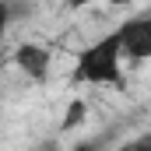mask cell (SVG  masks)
<instances>
[{"mask_svg":"<svg viewBox=\"0 0 151 151\" xmlns=\"http://www.w3.org/2000/svg\"><path fill=\"white\" fill-rule=\"evenodd\" d=\"M119 56H123V49H119V35H116V28H113L109 35L95 39L91 46L81 49L74 77H77V81H84V84L123 88V67H119Z\"/></svg>","mask_w":151,"mask_h":151,"instance_id":"obj_1","label":"cell"},{"mask_svg":"<svg viewBox=\"0 0 151 151\" xmlns=\"http://www.w3.org/2000/svg\"><path fill=\"white\" fill-rule=\"evenodd\" d=\"M116 35H119V49L130 56V60H144L151 56V18H127L119 28H116Z\"/></svg>","mask_w":151,"mask_h":151,"instance_id":"obj_2","label":"cell"},{"mask_svg":"<svg viewBox=\"0 0 151 151\" xmlns=\"http://www.w3.org/2000/svg\"><path fill=\"white\" fill-rule=\"evenodd\" d=\"M14 63H18V70L25 77H32V81L42 84L49 77V67H53V53L46 46H39V42H21L14 49Z\"/></svg>","mask_w":151,"mask_h":151,"instance_id":"obj_3","label":"cell"},{"mask_svg":"<svg viewBox=\"0 0 151 151\" xmlns=\"http://www.w3.org/2000/svg\"><path fill=\"white\" fill-rule=\"evenodd\" d=\"M77 123H84V102H81V99L70 102V109H67V116H63V130H74Z\"/></svg>","mask_w":151,"mask_h":151,"instance_id":"obj_4","label":"cell"},{"mask_svg":"<svg viewBox=\"0 0 151 151\" xmlns=\"http://www.w3.org/2000/svg\"><path fill=\"white\" fill-rule=\"evenodd\" d=\"M7 18H11V11H7V4L0 0V42H4V32H7Z\"/></svg>","mask_w":151,"mask_h":151,"instance_id":"obj_5","label":"cell"},{"mask_svg":"<svg viewBox=\"0 0 151 151\" xmlns=\"http://www.w3.org/2000/svg\"><path fill=\"white\" fill-rule=\"evenodd\" d=\"M74 151H102V141H81Z\"/></svg>","mask_w":151,"mask_h":151,"instance_id":"obj_6","label":"cell"},{"mask_svg":"<svg viewBox=\"0 0 151 151\" xmlns=\"http://www.w3.org/2000/svg\"><path fill=\"white\" fill-rule=\"evenodd\" d=\"M130 151H151V137H141V141H134Z\"/></svg>","mask_w":151,"mask_h":151,"instance_id":"obj_7","label":"cell"},{"mask_svg":"<svg viewBox=\"0 0 151 151\" xmlns=\"http://www.w3.org/2000/svg\"><path fill=\"white\" fill-rule=\"evenodd\" d=\"M88 4H95V0H67L70 11H81V7H88Z\"/></svg>","mask_w":151,"mask_h":151,"instance_id":"obj_8","label":"cell"},{"mask_svg":"<svg viewBox=\"0 0 151 151\" xmlns=\"http://www.w3.org/2000/svg\"><path fill=\"white\" fill-rule=\"evenodd\" d=\"M39 151H56V141H46V144H42Z\"/></svg>","mask_w":151,"mask_h":151,"instance_id":"obj_9","label":"cell"},{"mask_svg":"<svg viewBox=\"0 0 151 151\" xmlns=\"http://www.w3.org/2000/svg\"><path fill=\"white\" fill-rule=\"evenodd\" d=\"M106 4H113V7H119V4H127V0H106Z\"/></svg>","mask_w":151,"mask_h":151,"instance_id":"obj_10","label":"cell"},{"mask_svg":"<svg viewBox=\"0 0 151 151\" xmlns=\"http://www.w3.org/2000/svg\"><path fill=\"white\" fill-rule=\"evenodd\" d=\"M113 151H130V144H123V148H113Z\"/></svg>","mask_w":151,"mask_h":151,"instance_id":"obj_11","label":"cell"},{"mask_svg":"<svg viewBox=\"0 0 151 151\" xmlns=\"http://www.w3.org/2000/svg\"><path fill=\"white\" fill-rule=\"evenodd\" d=\"M0 95H4V81H0Z\"/></svg>","mask_w":151,"mask_h":151,"instance_id":"obj_12","label":"cell"}]
</instances>
